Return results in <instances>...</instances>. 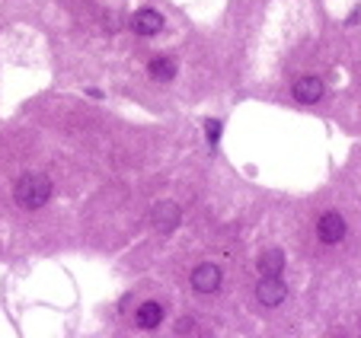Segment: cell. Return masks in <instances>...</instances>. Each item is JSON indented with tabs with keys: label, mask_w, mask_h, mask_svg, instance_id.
I'll list each match as a JSON object with an SVG mask.
<instances>
[{
	"label": "cell",
	"mask_w": 361,
	"mask_h": 338,
	"mask_svg": "<svg viewBox=\"0 0 361 338\" xmlns=\"http://www.w3.org/2000/svg\"><path fill=\"white\" fill-rule=\"evenodd\" d=\"M51 192H55V185H51V179H48L45 173H26V176H20L13 185V198L23 211L45 208Z\"/></svg>",
	"instance_id": "1"
},
{
	"label": "cell",
	"mask_w": 361,
	"mask_h": 338,
	"mask_svg": "<svg viewBox=\"0 0 361 338\" xmlns=\"http://www.w3.org/2000/svg\"><path fill=\"white\" fill-rule=\"evenodd\" d=\"M317 237H320V243H326V246L342 243V239H345V217L336 214V211H326V214L317 220Z\"/></svg>",
	"instance_id": "2"
},
{
	"label": "cell",
	"mask_w": 361,
	"mask_h": 338,
	"mask_svg": "<svg viewBox=\"0 0 361 338\" xmlns=\"http://www.w3.org/2000/svg\"><path fill=\"white\" fill-rule=\"evenodd\" d=\"M288 297V284L281 281V275H272V277H262L256 284V300L262 306H281Z\"/></svg>",
	"instance_id": "3"
},
{
	"label": "cell",
	"mask_w": 361,
	"mask_h": 338,
	"mask_svg": "<svg viewBox=\"0 0 361 338\" xmlns=\"http://www.w3.org/2000/svg\"><path fill=\"white\" fill-rule=\"evenodd\" d=\"M150 220H154V227H157L160 233H173L179 223H183V208L173 201H160L150 211Z\"/></svg>",
	"instance_id": "4"
},
{
	"label": "cell",
	"mask_w": 361,
	"mask_h": 338,
	"mask_svg": "<svg viewBox=\"0 0 361 338\" xmlns=\"http://www.w3.org/2000/svg\"><path fill=\"white\" fill-rule=\"evenodd\" d=\"M192 291L195 294H218L221 291V268L212 262L198 265L195 271H192Z\"/></svg>",
	"instance_id": "5"
},
{
	"label": "cell",
	"mask_w": 361,
	"mask_h": 338,
	"mask_svg": "<svg viewBox=\"0 0 361 338\" xmlns=\"http://www.w3.org/2000/svg\"><path fill=\"white\" fill-rule=\"evenodd\" d=\"M323 93H326V87H323L320 77H300V80H294V87H291V96L298 102H304V106H314V102H320Z\"/></svg>",
	"instance_id": "6"
},
{
	"label": "cell",
	"mask_w": 361,
	"mask_h": 338,
	"mask_svg": "<svg viewBox=\"0 0 361 338\" xmlns=\"http://www.w3.org/2000/svg\"><path fill=\"white\" fill-rule=\"evenodd\" d=\"M131 29H135L137 35H157L160 29H164V16H160V10L144 7L131 16Z\"/></svg>",
	"instance_id": "7"
},
{
	"label": "cell",
	"mask_w": 361,
	"mask_h": 338,
	"mask_svg": "<svg viewBox=\"0 0 361 338\" xmlns=\"http://www.w3.org/2000/svg\"><path fill=\"white\" fill-rule=\"evenodd\" d=\"M259 271H262V277L281 275V271H285V252H281L279 246H269V249H262V256H259Z\"/></svg>",
	"instance_id": "8"
},
{
	"label": "cell",
	"mask_w": 361,
	"mask_h": 338,
	"mask_svg": "<svg viewBox=\"0 0 361 338\" xmlns=\"http://www.w3.org/2000/svg\"><path fill=\"white\" fill-rule=\"evenodd\" d=\"M135 323L141 325V329H157V325L164 323V306L154 303V300L141 303V306L135 310Z\"/></svg>",
	"instance_id": "9"
},
{
	"label": "cell",
	"mask_w": 361,
	"mask_h": 338,
	"mask_svg": "<svg viewBox=\"0 0 361 338\" xmlns=\"http://www.w3.org/2000/svg\"><path fill=\"white\" fill-rule=\"evenodd\" d=\"M147 74L154 77V80L166 83L176 77V61H173V58H154V61L147 64Z\"/></svg>",
	"instance_id": "10"
},
{
	"label": "cell",
	"mask_w": 361,
	"mask_h": 338,
	"mask_svg": "<svg viewBox=\"0 0 361 338\" xmlns=\"http://www.w3.org/2000/svg\"><path fill=\"white\" fill-rule=\"evenodd\" d=\"M204 128H208V141L218 144V134H221V122H218V118H208V125H204Z\"/></svg>",
	"instance_id": "11"
},
{
	"label": "cell",
	"mask_w": 361,
	"mask_h": 338,
	"mask_svg": "<svg viewBox=\"0 0 361 338\" xmlns=\"http://www.w3.org/2000/svg\"><path fill=\"white\" fill-rule=\"evenodd\" d=\"M192 329V319L185 316V319H179V332H189Z\"/></svg>",
	"instance_id": "12"
}]
</instances>
